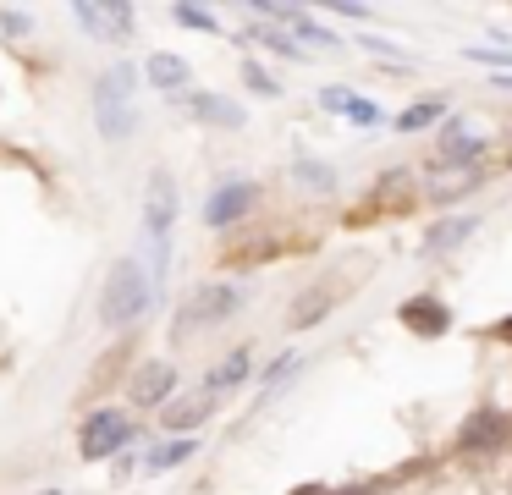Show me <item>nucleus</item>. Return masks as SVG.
I'll return each mask as SVG.
<instances>
[{
    "label": "nucleus",
    "mask_w": 512,
    "mask_h": 495,
    "mask_svg": "<svg viewBox=\"0 0 512 495\" xmlns=\"http://www.w3.org/2000/svg\"><path fill=\"white\" fill-rule=\"evenodd\" d=\"M320 105H325V110H342V116H347V121H358V127H380V110L369 105V99L347 94V88H325Z\"/></svg>",
    "instance_id": "nucleus-14"
},
{
    "label": "nucleus",
    "mask_w": 512,
    "mask_h": 495,
    "mask_svg": "<svg viewBox=\"0 0 512 495\" xmlns=\"http://www.w3.org/2000/svg\"><path fill=\"white\" fill-rule=\"evenodd\" d=\"M127 358H133V341H122V347H116V352H105V358H100V363H94V369H89V385H83V391H89V396L111 391V385H116V374L127 369Z\"/></svg>",
    "instance_id": "nucleus-16"
},
{
    "label": "nucleus",
    "mask_w": 512,
    "mask_h": 495,
    "mask_svg": "<svg viewBox=\"0 0 512 495\" xmlns=\"http://www.w3.org/2000/svg\"><path fill=\"white\" fill-rule=\"evenodd\" d=\"M243 77H248V88H254V94H265V99H276V94H281V83L265 72V66H254V61L243 66Z\"/></svg>",
    "instance_id": "nucleus-22"
},
{
    "label": "nucleus",
    "mask_w": 512,
    "mask_h": 495,
    "mask_svg": "<svg viewBox=\"0 0 512 495\" xmlns=\"http://www.w3.org/2000/svg\"><path fill=\"white\" fill-rule=\"evenodd\" d=\"M133 435H138L133 413H122V407H94L78 429V451H83V462H105L122 446H133Z\"/></svg>",
    "instance_id": "nucleus-4"
},
{
    "label": "nucleus",
    "mask_w": 512,
    "mask_h": 495,
    "mask_svg": "<svg viewBox=\"0 0 512 495\" xmlns=\"http://www.w3.org/2000/svg\"><path fill=\"white\" fill-rule=\"evenodd\" d=\"M215 413V391H188V396H171L166 407H160V424L171 429V435H188V429H199L204 418Z\"/></svg>",
    "instance_id": "nucleus-10"
},
{
    "label": "nucleus",
    "mask_w": 512,
    "mask_h": 495,
    "mask_svg": "<svg viewBox=\"0 0 512 495\" xmlns=\"http://www.w3.org/2000/svg\"><path fill=\"white\" fill-rule=\"evenodd\" d=\"M292 495H331V490H325V484H298Z\"/></svg>",
    "instance_id": "nucleus-26"
},
{
    "label": "nucleus",
    "mask_w": 512,
    "mask_h": 495,
    "mask_svg": "<svg viewBox=\"0 0 512 495\" xmlns=\"http://www.w3.org/2000/svg\"><path fill=\"white\" fill-rule=\"evenodd\" d=\"M248 363H254V352H248V347H232V352H226V363H215V369H210L204 391H232V385H243Z\"/></svg>",
    "instance_id": "nucleus-17"
},
{
    "label": "nucleus",
    "mask_w": 512,
    "mask_h": 495,
    "mask_svg": "<svg viewBox=\"0 0 512 495\" xmlns=\"http://www.w3.org/2000/svg\"><path fill=\"white\" fill-rule=\"evenodd\" d=\"M496 336H501V341H512V319H501V325H496Z\"/></svg>",
    "instance_id": "nucleus-27"
},
{
    "label": "nucleus",
    "mask_w": 512,
    "mask_h": 495,
    "mask_svg": "<svg viewBox=\"0 0 512 495\" xmlns=\"http://www.w3.org/2000/svg\"><path fill=\"white\" fill-rule=\"evenodd\" d=\"M254 204H259V182H248V176H226V182L210 187V198H204V226L210 231L243 226V220L254 215Z\"/></svg>",
    "instance_id": "nucleus-5"
},
{
    "label": "nucleus",
    "mask_w": 512,
    "mask_h": 495,
    "mask_svg": "<svg viewBox=\"0 0 512 495\" xmlns=\"http://www.w3.org/2000/svg\"><path fill=\"white\" fill-rule=\"evenodd\" d=\"M193 446H199V440H171V446H160L155 451V468H171V462L193 457Z\"/></svg>",
    "instance_id": "nucleus-24"
},
{
    "label": "nucleus",
    "mask_w": 512,
    "mask_h": 495,
    "mask_svg": "<svg viewBox=\"0 0 512 495\" xmlns=\"http://www.w3.org/2000/svg\"><path fill=\"white\" fill-rule=\"evenodd\" d=\"M72 17H78V28L100 44H122L138 22L133 6H122V0H83V6H72Z\"/></svg>",
    "instance_id": "nucleus-7"
},
{
    "label": "nucleus",
    "mask_w": 512,
    "mask_h": 495,
    "mask_svg": "<svg viewBox=\"0 0 512 495\" xmlns=\"http://www.w3.org/2000/svg\"><path fill=\"white\" fill-rule=\"evenodd\" d=\"M237 303H243V292L237 286H199V292L188 297V308H182L177 319H171V336H188V330L199 325H215V319H232Z\"/></svg>",
    "instance_id": "nucleus-6"
},
{
    "label": "nucleus",
    "mask_w": 512,
    "mask_h": 495,
    "mask_svg": "<svg viewBox=\"0 0 512 495\" xmlns=\"http://www.w3.org/2000/svg\"><path fill=\"white\" fill-rule=\"evenodd\" d=\"M171 17H177V22H188V28H204V33H215V28H221V22H215L210 11H199V6H171Z\"/></svg>",
    "instance_id": "nucleus-23"
},
{
    "label": "nucleus",
    "mask_w": 512,
    "mask_h": 495,
    "mask_svg": "<svg viewBox=\"0 0 512 495\" xmlns=\"http://www.w3.org/2000/svg\"><path fill=\"white\" fill-rule=\"evenodd\" d=\"M298 182H303V187H320V193H331L336 176H331V165H309V160H303V165H298Z\"/></svg>",
    "instance_id": "nucleus-21"
},
{
    "label": "nucleus",
    "mask_w": 512,
    "mask_h": 495,
    "mask_svg": "<svg viewBox=\"0 0 512 495\" xmlns=\"http://www.w3.org/2000/svg\"><path fill=\"white\" fill-rule=\"evenodd\" d=\"M331 292H325V286H314V292H298V308H292V314H287V325L292 330H303V325H320V319L325 314H331Z\"/></svg>",
    "instance_id": "nucleus-19"
},
{
    "label": "nucleus",
    "mask_w": 512,
    "mask_h": 495,
    "mask_svg": "<svg viewBox=\"0 0 512 495\" xmlns=\"http://www.w3.org/2000/svg\"><path fill=\"white\" fill-rule=\"evenodd\" d=\"M254 39H259V44H270V50H281V55H303L298 44H287L281 33H254Z\"/></svg>",
    "instance_id": "nucleus-25"
},
{
    "label": "nucleus",
    "mask_w": 512,
    "mask_h": 495,
    "mask_svg": "<svg viewBox=\"0 0 512 495\" xmlns=\"http://www.w3.org/2000/svg\"><path fill=\"white\" fill-rule=\"evenodd\" d=\"M144 77H149L155 88H166V94H177V88H188V83H193V66L182 61V55L160 50V55H149V61H144Z\"/></svg>",
    "instance_id": "nucleus-12"
},
{
    "label": "nucleus",
    "mask_w": 512,
    "mask_h": 495,
    "mask_svg": "<svg viewBox=\"0 0 512 495\" xmlns=\"http://www.w3.org/2000/svg\"><path fill=\"white\" fill-rule=\"evenodd\" d=\"M133 88H138L133 61H116L111 72H100V77H94V88H89V110H94V121H100V132L111 143H122V138H133V132H138Z\"/></svg>",
    "instance_id": "nucleus-2"
},
{
    "label": "nucleus",
    "mask_w": 512,
    "mask_h": 495,
    "mask_svg": "<svg viewBox=\"0 0 512 495\" xmlns=\"http://www.w3.org/2000/svg\"><path fill=\"white\" fill-rule=\"evenodd\" d=\"M122 391L133 396V407H166L171 396H177V363H166V358L138 363V369L127 374Z\"/></svg>",
    "instance_id": "nucleus-8"
},
{
    "label": "nucleus",
    "mask_w": 512,
    "mask_h": 495,
    "mask_svg": "<svg viewBox=\"0 0 512 495\" xmlns=\"http://www.w3.org/2000/svg\"><path fill=\"white\" fill-rule=\"evenodd\" d=\"M171 226H177V176H171L166 165H155V171H149V182H144V231H149V248H155V264H149L155 292H160V281H166Z\"/></svg>",
    "instance_id": "nucleus-3"
},
{
    "label": "nucleus",
    "mask_w": 512,
    "mask_h": 495,
    "mask_svg": "<svg viewBox=\"0 0 512 495\" xmlns=\"http://www.w3.org/2000/svg\"><path fill=\"white\" fill-rule=\"evenodd\" d=\"M155 275H149V264L138 259V253H122V259L111 264V275H105V292H100V325L111 330H127L138 325V319L155 308Z\"/></svg>",
    "instance_id": "nucleus-1"
},
{
    "label": "nucleus",
    "mask_w": 512,
    "mask_h": 495,
    "mask_svg": "<svg viewBox=\"0 0 512 495\" xmlns=\"http://www.w3.org/2000/svg\"><path fill=\"white\" fill-rule=\"evenodd\" d=\"M193 116H199V121H215V127H226V132L243 127V110H237L232 99H221V94H193Z\"/></svg>",
    "instance_id": "nucleus-15"
},
{
    "label": "nucleus",
    "mask_w": 512,
    "mask_h": 495,
    "mask_svg": "<svg viewBox=\"0 0 512 495\" xmlns=\"http://www.w3.org/2000/svg\"><path fill=\"white\" fill-rule=\"evenodd\" d=\"M441 116H446L441 99H419V105H408V110L397 116V132H424L430 121H441Z\"/></svg>",
    "instance_id": "nucleus-20"
},
{
    "label": "nucleus",
    "mask_w": 512,
    "mask_h": 495,
    "mask_svg": "<svg viewBox=\"0 0 512 495\" xmlns=\"http://www.w3.org/2000/svg\"><path fill=\"white\" fill-rule=\"evenodd\" d=\"M501 435H507V418H501V413H474V418L463 424V435H457V446H463V451L501 446Z\"/></svg>",
    "instance_id": "nucleus-13"
},
{
    "label": "nucleus",
    "mask_w": 512,
    "mask_h": 495,
    "mask_svg": "<svg viewBox=\"0 0 512 495\" xmlns=\"http://www.w3.org/2000/svg\"><path fill=\"white\" fill-rule=\"evenodd\" d=\"M479 220L474 215H457V220H435L430 231H424V253H446V248H457V242L468 237V231H474Z\"/></svg>",
    "instance_id": "nucleus-18"
},
{
    "label": "nucleus",
    "mask_w": 512,
    "mask_h": 495,
    "mask_svg": "<svg viewBox=\"0 0 512 495\" xmlns=\"http://www.w3.org/2000/svg\"><path fill=\"white\" fill-rule=\"evenodd\" d=\"M485 154V132H474V121H446L441 127V160L446 165H474Z\"/></svg>",
    "instance_id": "nucleus-11"
},
{
    "label": "nucleus",
    "mask_w": 512,
    "mask_h": 495,
    "mask_svg": "<svg viewBox=\"0 0 512 495\" xmlns=\"http://www.w3.org/2000/svg\"><path fill=\"white\" fill-rule=\"evenodd\" d=\"M397 325L413 330V336H424V341H435V336L452 330V308H446L441 297H408V303L397 308Z\"/></svg>",
    "instance_id": "nucleus-9"
}]
</instances>
